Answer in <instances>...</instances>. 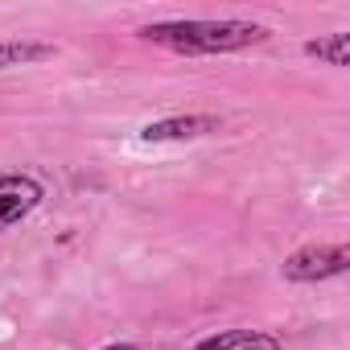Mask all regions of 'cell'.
<instances>
[{
  "label": "cell",
  "mask_w": 350,
  "mask_h": 350,
  "mask_svg": "<svg viewBox=\"0 0 350 350\" xmlns=\"http://www.w3.org/2000/svg\"><path fill=\"white\" fill-rule=\"evenodd\" d=\"M144 42L152 46H165L173 54H235V50H247V46H260L268 38L264 25L256 21H235V17H223V21H206V17H194V21H157V25H144L140 29Z\"/></svg>",
  "instance_id": "cell-1"
},
{
  "label": "cell",
  "mask_w": 350,
  "mask_h": 350,
  "mask_svg": "<svg viewBox=\"0 0 350 350\" xmlns=\"http://www.w3.org/2000/svg\"><path fill=\"white\" fill-rule=\"evenodd\" d=\"M346 268H350V247H342V243H305V247H297V252L280 264L284 280H293V284L334 280V276H342Z\"/></svg>",
  "instance_id": "cell-2"
},
{
  "label": "cell",
  "mask_w": 350,
  "mask_h": 350,
  "mask_svg": "<svg viewBox=\"0 0 350 350\" xmlns=\"http://www.w3.org/2000/svg\"><path fill=\"white\" fill-rule=\"evenodd\" d=\"M42 198H46V190H42L38 178L0 169V235H5L9 227H17V223H25L42 206Z\"/></svg>",
  "instance_id": "cell-3"
},
{
  "label": "cell",
  "mask_w": 350,
  "mask_h": 350,
  "mask_svg": "<svg viewBox=\"0 0 350 350\" xmlns=\"http://www.w3.org/2000/svg\"><path fill=\"white\" fill-rule=\"evenodd\" d=\"M219 124H223L219 116H173V120L144 124L140 140H148V144H161V140H198V136L219 132Z\"/></svg>",
  "instance_id": "cell-4"
},
{
  "label": "cell",
  "mask_w": 350,
  "mask_h": 350,
  "mask_svg": "<svg viewBox=\"0 0 350 350\" xmlns=\"http://www.w3.org/2000/svg\"><path fill=\"white\" fill-rule=\"evenodd\" d=\"M194 350H284V346H280V338H272L264 329H223V334L202 338Z\"/></svg>",
  "instance_id": "cell-5"
},
{
  "label": "cell",
  "mask_w": 350,
  "mask_h": 350,
  "mask_svg": "<svg viewBox=\"0 0 350 350\" xmlns=\"http://www.w3.org/2000/svg\"><path fill=\"white\" fill-rule=\"evenodd\" d=\"M54 58L50 42H0V70H13V66H33Z\"/></svg>",
  "instance_id": "cell-6"
},
{
  "label": "cell",
  "mask_w": 350,
  "mask_h": 350,
  "mask_svg": "<svg viewBox=\"0 0 350 350\" xmlns=\"http://www.w3.org/2000/svg\"><path fill=\"white\" fill-rule=\"evenodd\" d=\"M309 58L317 62H329V66H346L350 62V33H329V38H313L301 46Z\"/></svg>",
  "instance_id": "cell-7"
},
{
  "label": "cell",
  "mask_w": 350,
  "mask_h": 350,
  "mask_svg": "<svg viewBox=\"0 0 350 350\" xmlns=\"http://www.w3.org/2000/svg\"><path fill=\"white\" fill-rule=\"evenodd\" d=\"M103 350H140V346H132V342H111V346H103Z\"/></svg>",
  "instance_id": "cell-8"
}]
</instances>
